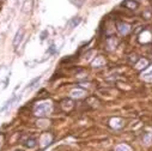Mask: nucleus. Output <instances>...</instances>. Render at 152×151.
Wrapping results in <instances>:
<instances>
[{"label":"nucleus","mask_w":152,"mask_h":151,"mask_svg":"<svg viewBox=\"0 0 152 151\" xmlns=\"http://www.w3.org/2000/svg\"><path fill=\"white\" fill-rule=\"evenodd\" d=\"M50 111H52V103H50L49 101H44V102L37 104V106L35 107V110H34L35 115L40 116V118L48 115Z\"/></svg>","instance_id":"obj_1"},{"label":"nucleus","mask_w":152,"mask_h":151,"mask_svg":"<svg viewBox=\"0 0 152 151\" xmlns=\"http://www.w3.org/2000/svg\"><path fill=\"white\" fill-rule=\"evenodd\" d=\"M118 30L121 35H125V34H127L129 31V25L128 24H125V23H120L118 24Z\"/></svg>","instance_id":"obj_2"},{"label":"nucleus","mask_w":152,"mask_h":151,"mask_svg":"<svg viewBox=\"0 0 152 151\" xmlns=\"http://www.w3.org/2000/svg\"><path fill=\"white\" fill-rule=\"evenodd\" d=\"M23 35H24V31H23L22 29L17 31V34H16V36H15V40H13V46H15V47L18 46V44L22 42V40H23Z\"/></svg>","instance_id":"obj_3"},{"label":"nucleus","mask_w":152,"mask_h":151,"mask_svg":"<svg viewBox=\"0 0 152 151\" xmlns=\"http://www.w3.org/2000/svg\"><path fill=\"white\" fill-rule=\"evenodd\" d=\"M84 95H85V91L82 90V89H74V90L71 92V96H72L73 98H82Z\"/></svg>","instance_id":"obj_4"},{"label":"nucleus","mask_w":152,"mask_h":151,"mask_svg":"<svg viewBox=\"0 0 152 151\" xmlns=\"http://www.w3.org/2000/svg\"><path fill=\"white\" fill-rule=\"evenodd\" d=\"M110 126L114 128H121L122 127V120L121 119H111L110 120Z\"/></svg>","instance_id":"obj_5"},{"label":"nucleus","mask_w":152,"mask_h":151,"mask_svg":"<svg viewBox=\"0 0 152 151\" xmlns=\"http://www.w3.org/2000/svg\"><path fill=\"white\" fill-rule=\"evenodd\" d=\"M123 5H125V6H127V7L131 8V10H135V8L138 7V4L134 3L133 0H127V1H125V3H123Z\"/></svg>","instance_id":"obj_6"},{"label":"nucleus","mask_w":152,"mask_h":151,"mask_svg":"<svg viewBox=\"0 0 152 151\" xmlns=\"http://www.w3.org/2000/svg\"><path fill=\"white\" fill-rule=\"evenodd\" d=\"M147 66V60L146 59H140L139 62L137 64V68L138 70H141V68H145Z\"/></svg>","instance_id":"obj_7"},{"label":"nucleus","mask_w":152,"mask_h":151,"mask_svg":"<svg viewBox=\"0 0 152 151\" xmlns=\"http://www.w3.org/2000/svg\"><path fill=\"white\" fill-rule=\"evenodd\" d=\"M50 140H52V137H48V134H44L42 138H41V143H42V145L43 146H46L47 144H49L50 143Z\"/></svg>","instance_id":"obj_8"},{"label":"nucleus","mask_w":152,"mask_h":151,"mask_svg":"<svg viewBox=\"0 0 152 151\" xmlns=\"http://www.w3.org/2000/svg\"><path fill=\"white\" fill-rule=\"evenodd\" d=\"M15 99H16V96H12V98H11V99H8L7 102L5 103V106H4V107H3L1 109H0V110H1V111L6 110V109H7V108H8V107H10L11 104H12V103H13V101H15Z\"/></svg>","instance_id":"obj_9"},{"label":"nucleus","mask_w":152,"mask_h":151,"mask_svg":"<svg viewBox=\"0 0 152 151\" xmlns=\"http://www.w3.org/2000/svg\"><path fill=\"white\" fill-rule=\"evenodd\" d=\"M36 144H37V143H36V140H35V139H28L27 142L24 143V145L27 146V147H35V146H36Z\"/></svg>","instance_id":"obj_10"},{"label":"nucleus","mask_w":152,"mask_h":151,"mask_svg":"<svg viewBox=\"0 0 152 151\" xmlns=\"http://www.w3.org/2000/svg\"><path fill=\"white\" fill-rule=\"evenodd\" d=\"M115 151H131V149H129V146H128V145L121 144V145H119V146L115 149Z\"/></svg>","instance_id":"obj_11"},{"label":"nucleus","mask_w":152,"mask_h":151,"mask_svg":"<svg viewBox=\"0 0 152 151\" xmlns=\"http://www.w3.org/2000/svg\"><path fill=\"white\" fill-rule=\"evenodd\" d=\"M144 142H145L146 144H150V143L152 142V133L145 134V137H144Z\"/></svg>","instance_id":"obj_12"},{"label":"nucleus","mask_w":152,"mask_h":151,"mask_svg":"<svg viewBox=\"0 0 152 151\" xmlns=\"http://www.w3.org/2000/svg\"><path fill=\"white\" fill-rule=\"evenodd\" d=\"M40 79H41V77H37V78H35L32 82H30V84L28 85V87H27V89H31V87H34L36 83H39V82H40Z\"/></svg>","instance_id":"obj_13"},{"label":"nucleus","mask_w":152,"mask_h":151,"mask_svg":"<svg viewBox=\"0 0 152 151\" xmlns=\"http://www.w3.org/2000/svg\"><path fill=\"white\" fill-rule=\"evenodd\" d=\"M103 62H104V61H103L102 58H97V60H95V61L92 62V65H94L95 67H98V65H99V64H103Z\"/></svg>","instance_id":"obj_14"},{"label":"nucleus","mask_w":152,"mask_h":151,"mask_svg":"<svg viewBox=\"0 0 152 151\" xmlns=\"http://www.w3.org/2000/svg\"><path fill=\"white\" fill-rule=\"evenodd\" d=\"M80 23V18L79 17H75V18H73L72 20H71V27L73 28L74 25H77V24H79Z\"/></svg>","instance_id":"obj_15"},{"label":"nucleus","mask_w":152,"mask_h":151,"mask_svg":"<svg viewBox=\"0 0 152 151\" xmlns=\"http://www.w3.org/2000/svg\"><path fill=\"white\" fill-rule=\"evenodd\" d=\"M144 78H147V79H152V68L151 70H148L147 72H145L144 74Z\"/></svg>","instance_id":"obj_16"}]
</instances>
